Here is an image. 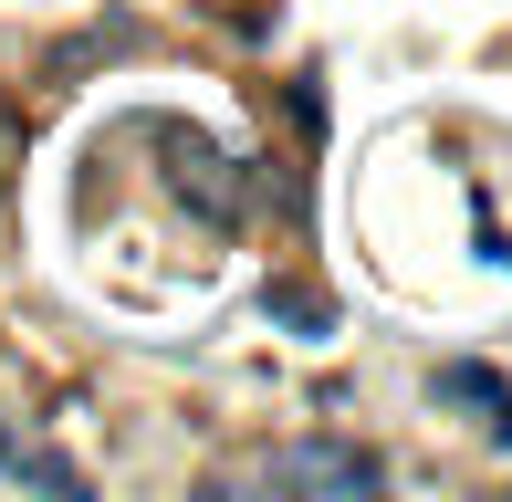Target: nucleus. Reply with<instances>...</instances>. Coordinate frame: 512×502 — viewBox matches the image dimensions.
<instances>
[{"label": "nucleus", "instance_id": "nucleus-1", "mask_svg": "<svg viewBox=\"0 0 512 502\" xmlns=\"http://www.w3.org/2000/svg\"><path fill=\"white\" fill-rule=\"evenodd\" d=\"M262 482L293 502H356V492H387V461L366 440H283L262 461Z\"/></svg>", "mask_w": 512, "mask_h": 502}, {"label": "nucleus", "instance_id": "nucleus-2", "mask_svg": "<svg viewBox=\"0 0 512 502\" xmlns=\"http://www.w3.org/2000/svg\"><path fill=\"white\" fill-rule=\"evenodd\" d=\"M168 157H178V199H199V210L209 220H230V210H241V178H230V157L220 147H209V136H168Z\"/></svg>", "mask_w": 512, "mask_h": 502}, {"label": "nucleus", "instance_id": "nucleus-3", "mask_svg": "<svg viewBox=\"0 0 512 502\" xmlns=\"http://www.w3.org/2000/svg\"><path fill=\"white\" fill-rule=\"evenodd\" d=\"M0 471H11V482H32V492H84V471L63 461V450H0Z\"/></svg>", "mask_w": 512, "mask_h": 502}, {"label": "nucleus", "instance_id": "nucleus-4", "mask_svg": "<svg viewBox=\"0 0 512 502\" xmlns=\"http://www.w3.org/2000/svg\"><path fill=\"white\" fill-rule=\"evenodd\" d=\"M439 398H450V408H492V419H502L512 387H502L492 367H439Z\"/></svg>", "mask_w": 512, "mask_h": 502}, {"label": "nucleus", "instance_id": "nucleus-5", "mask_svg": "<svg viewBox=\"0 0 512 502\" xmlns=\"http://www.w3.org/2000/svg\"><path fill=\"white\" fill-rule=\"evenodd\" d=\"M0 450H11V440H0Z\"/></svg>", "mask_w": 512, "mask_h": 502}]
</instances>
